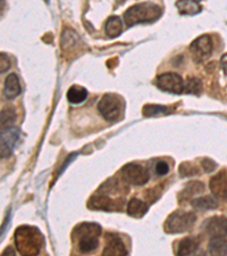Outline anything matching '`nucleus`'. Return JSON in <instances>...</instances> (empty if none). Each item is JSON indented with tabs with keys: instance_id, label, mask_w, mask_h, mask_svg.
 <instances>
[{
	"instance_id": "16",
	"label": "nucleus",
	"mask_w": 227,
	"mask_h": 256,
	"mask_svg": "<svg viewBox=\"0 0 227 256\" xmlns=\"http://www.w3.org/2000/svg\"><path fill=\"white\" fill-rule=\"evenodd\" d=\"M208 247L210 256H227V239L225 237L212 238Z\"/></svg>"
},
{
	"instance_id": "15",
	"label": "nucleus",
	"mask_w": 227,
	"mask_h": 256,
	"mask_svg": "<svg viewBox=\"0 0 227 256\" xmlns=\"http://www.w3.org/2000/svg\"><path fill=\"white\" fill-rule=\"evenodd\" d=\"M205 190V184L200 182V181H192V182H189L183 190L180 192L179 200L181 203H183L184 200H190V198L198 195V194H201Z\"/></svg>"
},
{
	"instance_id": "29",
	"label": "nucleus",
	"mask_w": 227,
	"mask_h": 256,
	"mask_svg": "<svg viewBox=\"0 0 227 256\" xmlns=\"http://www.w3.org/2000/svg\"><path fill=\"white\" fill-rule=\"evenodd\" d=\"M0 64H1L0 65V72L1 73H5L10 68V60L6 54L1 52V55H0Z\"/></svg>"
},
{
	"instance_id": "11",
	"label": "nucleus",
	"mask_w": 227,
	"mask_h": 256,
	"mask_svg": "<svg viewBox=\"0 0 227 256\" xmlns=\"http://www.w3.org/2000/svg\"><path fill=\"white\" fill-rule=\"evenodd\" d=\"M210 190L220 200H227V178L225 171H222L210 180Z\"/></svg>"
},
{
	"instance_id": "12",
	"label": "nucleus",
	"mask_w": 227,
	"mask_h": 256,
	"mask_svg": "<svg viewBox=\"0 0 227 256\" xmlns=\"http://www.w3.org/2000/svg\"><path fill=\"white\" fill-rule=\"evenodd\" d=\"M89 208L92 210H107V212H110L115 208H118L115 206V202L107 195H93L90 198L89 200Z\"/></svg>"
},
{
	"instance_id": "32",
	"label": "nucleus",
	"mask_w": 227,
	"mask_h": 256,
	"mask_svg": "<svg viewBox=\"0 0 227 256\" xmlns=\"http://www.w3.org/2000/svg\"><path fill=\"white\" fill-rule=\"evenodd\" d=\"M1 256H15V252L13 247H7V248L2 252Z\"/></svg>"
},
{
	"instance_id": "14",
	"label": "nucleus",
	"mask_w": 227,
	"mask_h": 256,
	"mask_svg": "<svg viewBox=\"0 0 227 256\" xmlns=\"http://www.w3.org/2000/svg\"><path fill=\"white\" fill-rule=\"evenodd\" d=\"M20 94V84L18 76L15 73L9 74L5 80V86H3V94L8 99H14Z\"/></svg>"
},
{
	"instance_id": "27",
	"label": "nucleus",
	"mask_w": 227,
	"mask_h": 256,
	"mask_svg": "<svg viewBox=\"0 0 227 256\" xmlns=\"http://www.w3.org/2000/svg\"><path fill=\"white\" fill-rule=\"evenodd\" d=\"M198 173V168L191 163H182L180 166L181 176H191Z\"/></svg>"
},
{
	"instance_id": "25",
	"label": "nucleus",
	"mask_w": 227,
	"mask_h": 256,
	"mask_svg": "<svg viewBox=\"0 0 227 256\" xmlns=\"http://www.w3.org/2000/svg\"><path fill=\"white\" fill-rule=\"evenodd\" d=\"M15 110L13 108H9V107H7V108H3L1 110V128H9V126H13L14 122H15Z\"/></svg>"
},
{
	"instance_id": "7",
	"label": "nucleus",
	"mask_w": 227,
	"mask_h": 256,
	"mask_svg": "<svg viewBox=\"0 0 227 256\" xmlns=\"http://www.w3.org/2000/svg\"><path fill=\"white\" fill-rule=\"evenodd\" d=\"M20 138V131L17 128L9 126L1 129V144H0V152L1 158H8L14 152Z\"/></svg>"
},
{
	"instance_id": "1",
	"label": "nucleus",
	"mask_w": 227,
	"mask_h": 256,
	"mask_svg": "<svg viewBox=\"0 0 227 256\" xmlns=\"http://www.w3.org/2000/svg\"><path fill=\"white\" fill-rule=\"evenodd\" d=\"M42 234L34 226H22L15 231V245L22 256H36L42 246Z\"/></svg>"
},
{
	"instance_id": "20",
	"label": "nucleus",
	"mask_w": 227,
	"mask_h": 256,
	"mask_svg": "<svg viewBox=\"0 0 227 256\" xmlns=\"http://www.w3.org/2000/svg\"><path fill=\"white\" fill-rule=\"evenodd\" d=\"M175 6L183 15H196L201 12L200 4L193 0H180L175 4Z\"/></svg>"
},
{
	"instance_id": "5",
	"label": "nucleus",
	"mask_w": 227,
	"mask_h": 256,
	"mask_svg": "<svg viewBox=\"0 0 227 256\" xmlns=\"http://www.w3.org/2000/svg\"><path fill=\"white\" fill-rule=\"evenodd\" d=\"M121 176L124 181L133 186H143L149 180V173L146 168L135 163L124 165L121 170Z\"/></svg>"
},
{
	"instance_id": "10",
	"label": "nucleus",
	"mask_w": 227,
	"mask_h": 256,
	"mask_svg": "<svg viewBox=\"0 0 227 256\" xmlns=\"http://www.w3.org/2000/svg\"><path fill=\"white\" fill-rule=\"evenodd\" d=\"M207 234L212 238H220L227 236V218L214 216L205 224Z\"/></svg>"
},
{
	"instance_id": "3",
	"label": "nucleus",
	"mask_w": 227,
	"mask_h": 256,
	"mask_svg": "<svg viewBox=\"0 0 227 256\" xmlns=\"http://www.w3.org/2000/svg\"><path fill=\"white\" fill-rule=\"evenodd\" d=\"M197 221V216L192 212L175 210L167 218L164 229L167 234H182L190 231Z\"/></svg>"
},
{
	"instance_id": "31",
	"label": "nucleus",
	"mask_w": 227,
	"mask_h": 256,
	"mask_svg": "<svg viewBox=\"0 0 227 256\" xmlns=\"http://www.w3.org/2000/svg\"><path fill=\"white\" fill-rule=\"evenodd\" d=\"M221 65H222L223 71H224L225 74L227 76V54H225V55L222 56V58H221Z\"/></svg>"
},
{
	"instance_id": "19",
	"label": "nucleus",
	"mask_w": 227,
	"mask_h": 256,
	"mask_svg": "<svg viewBox=\"0 0 227 256\" xmlns=\"http://www.w3.org/2000/svg\"><path fill=\"white\" fill-rule=\"evenodd\" d=\"M101 234V228L99 224H82L77 226L73 231V238H78L85 234H94V236L99 237Z\"/></svg>"
},
{
	"instance_id": "4",
	"label": "nucleus",
	"mask_w": 227,
	"mask_h": 256,
	"mask_svg": "<svg viewBox=\"0 0 227 256\" xmlns=\"http://www.w3.org/2000/svg\"><path fill=\"white\" fill-rule=\"evenodd\" d=\"M122 100L116 94H107L100 99L98 104V110L107 121H115L122 113Z\"/></svg>"
},
{
	"instance_id": "21",
	"label": "nucleus",
	"mask_w": 227,
	"mask_h": 256,
	"mask_svg": "<svg viewBox=\"0 0 227 256\" xmlns=\"http://www.w3.org/2000/svg\"><path fill=\"white\" fill-rule=\"evenodd\" d=\"M77 247L82 253H91L98 247V237L93 234H85V236L78 237Z\"/></svg>"
},
{
	"instance_id": "6",
	"label": "nucleus",
	"mask_w": 227,
	"mask_h": 256,
	"mask_svg": "<svg viewBox=\"0 0 227 256\" xmlns=\"http://www.w3.org/2000/svg\"><path fill=\"white\" fill-rule=\"evenodd\" d=\"M157 86L163 92L182 94L184 92L183 79L177 73H163L157 76Z\"/></svg>"
},
{
	"instance_id": "9",
	"label": "nucleus",
	"mask_w": 227,
	"mask_h": 256,
	"mask_svg": "<svg viewBox=\"0 0 227 256\" xmlns=\"http://www.w3.org/2000/svg\"><path fill=\"white\" fill-rule=\"evenodd\" d=\"M127 250L124 242L117 234H108L106 236V246L102 256H126Z\"/></svg>"
},
{
	"instance_id": "23",
	"label": "nucleus",
	"mask_w": 227,
	"mask_h": 256,
	"mask_svg": "<svg viewBox=\"0 0 227 256\" xmlns=\"http://www.w3.org/2000/svg\"><path fill=\"white\" fill-rule=\"evenodd\" d=\"M88 97L86 89L81 86H73L67 92V99L71 104H81Z\"/></svg>"
},
{
	"instance_id": "2",
	"label": "nucleus",
	"mask_w": 227,
	"mask_h": 256,
	"mask_svg": "<svg viewBox=\"0 0 227 256\" xmlns=\"http://www.w3.org/2000/svg\"><path fill=\"white\" fill-rule=\"evenodd\" d=\"M162 8L154 2H141L130 7L124 14V20L127 26L139 23L155 22L162 16Z\"/></svg>"
},
{
	"instance_id": "13",
	"label": "nucleus",
	"mask_w": 227,
	"mask_h": 256,
	"mask_svg": "<svg viewBox=\"0 0 227 256\" xmlns=\"http://www.w3.org/2000/svg\"><path fill=\"white\" fill-rule=\"evenodd\" d=\"M199 239L188 237L182 239L179 242L176 247V256H189L195 253L198 247H199Z\"/></svg>"
},
{
	"instance_id": "18",
	"label": "nucleus",
	"mask_w": 227,
	"mask_h": 256,
	"mask_svg": "<svg viewBox=\"0 0 227 256\" xmlns=\"http://www.w3.org/2000/svg\"><path fill=\"white\" fill-rule=\"evenodd\" d=\"M148 212V205L144 202L138 200V198H132L127 204V213L132 218H142Z\"/></svg>"
},
{
	"instance_id": "28",
	"label": "nucleus",
	"mask_w": 227,
	"mask_h": 256,
	"mask_svg": "<svg viewBox=\"0 0 227 256\" xmlns=\"http://www.w3.org/2000/svg\"><path fill=\"white\" fill-rule=\"evenodd\" d=\"M155 170H156L157 176H165L168 173L169 166L166 162H164V160H159V162L156 164Z\"/></svg>"
},
{
	"instance_id": "30",
	"label": "nucleus",
	"mask_w": 227,
	"mask_h": 256,
	"mask_svg": "<svg viewBox=\"0 0 227 256\" xmlns=\"http://www.w3.org/2000/svg\"><path fill=\"white\" fill-rule=\"evenodd\" d=\"M201 164H202V168H204V170L206 172H208V173L209 172H213L215 170V168H216V163H215L214 160H209V158L202 160Z\"/></svg>"
},
{
	"instance_id": "24",
	"label": "nucleus",
	"mask_w": 227,
	"mask_h": 256,
	"mask_svg": "<svg viewBox=\"0 0 227 256\" xmlns=\"http://www.w3.org/2000/svg\"><path fill=\"white\" fill-rule=\"evenodd\" d=\"M169 108L166 106L162 105H146L143 107V114L146 116H156V115H164L168 114Z\"/></svg>"
},
{
	"instance_id": "22",
	"label": "nucleus",
	"mask_w": 227,
	"mask_h": 256,
	"mask_svg": "<svg viewBox=\"0 0 227 256\" xmlns=\"http://www.w3.org/2000/svg\"><path fill=\"white\" fill-rule=\"evenodd\" d=\"M191 205L192 208L196 210H208L217 208L218 202L216 200V198H214L212 196H204V197H199V198H196V200H193Z\"/></svg>"
},
{
	"instance_id": "8",
	"label": "nucleus",
	"mask_w": 227,
	"mask_h": 256,
	"mask_svg": "<svg viewBox=\"0 0 227 256\" xmlns=\"http://www.w3.org/2000/svg\"><path fill=\"white\" fill-rule=\"evenodd\" d=\"M190 52L193 57V60L197 63L205 60L213 52V42L209 36H201L197 38L190 46Z\"/></svg>"
},
{
	"instance_id": "17",
	"label": "nucleus",
	"mask_w": 227,
	"mask_h": 256,
	"mask_svg": "<svg viewBox=\"0 0 227 256\" xmlns=\"http://www.w3.org/2000/svg\"><path fill=\"white\" fill-rule=\"evenodd\" d=\"M105 31L109 38H116V36H121L123 31L122 20L118 16H110L105 24Z\"/></svg>"
},
{
	"instance_id": "26",
	"label": "nucleus",
	"mask_w": 227,
	"mask_h": 256,
	"mask_svg": "<svg viewBox=\"0 0 227 256\" xmlns=\"http://www.w3.org/2000/svg\"><path fill=\"white\" fill-rule=\"evenodd\" d=\"M202 89L201 81L197 78H189L187 81V86H184V92L188 94H200Z\"/></svg>"
}]
</instances>
